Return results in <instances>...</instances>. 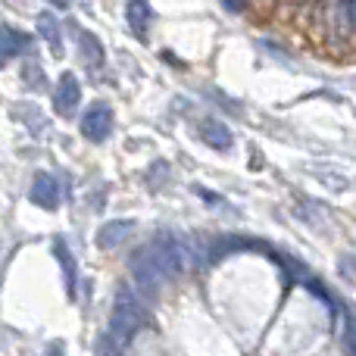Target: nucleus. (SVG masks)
<instances>
[{
  "mask_svg": "<svg viewBox=\"0 0 356 356\" xmlns=\"http://www.w3.org/2000/svg\"><path fill=\"white\" fill-rule=\"evenodd\" d=\"M313 22L309 35L328 41L325 50L334 56H350L353 50V0H313L307 6Z\"/></svg>",
  "mask_w": 356,
  "mask_h": 356,
  "instance_id": "obj_1",
  "label": "nucleus"
},
{
  "mask_svg": "<svg viewBox=\"0 0 356 356\" xmlns=\"http://www.w3.org/2000/svg\"><path fill=\"white\" fill-rule=\"evenodd\" d=\"M181 272V244L175 238H156L131 257V275L144 291H156Z\"/></svg>",
  "mask_w": 356,
  "mask_h": 356,
  "instance_id": "obj_2",
  "label": "nucleus"
},
{
  "mask_svg": "<svg viewBox=\"0 0 356 356\" xmlns=\"http://www.w3.org/2000/svg\"><path fill=\"white\" fill-rule=\"evenodd\" d=\"M144 325V307L131 291H119L116 297V307H113V316H110V328H106V338H110V350H122L135 332Z\"/></svg>",
  "mask_w": 356,
  "mask_h": 356,
  "instance_id": "obj_3",
  "label": "nucleus"
},
{
  "mask_svg": "<svg viewBox=\"0 0 356 356\" xmlns=\"http://www.w3.org/2000/svg\"><path fill=\"white\" fill-rule=\"evenodd\" d=\"M110 129H113V110H110V104L97 100V104L88 106L85 116H81V135H85L88 141H104V138L110 135Z\"/></svg>",
  "mask_w": 356,
  "mask_h": 356,
  "instance_id": "obj_4",
  "label": "nucleus"
},
{
  "mask_svg": "<svg viewBox=\"0 0 356 356\" xmlns=\"http://www.w3.org/2000/svg\"><path fill=\"white\" fill-rule=\"evenodd\" d=\"M31 203L41 209H54L56 203H60L63 191H60V181H56L50 172H38L35 178H31V191H29Z\"/></svg>",
  "mask_w": 356,
  "mask_h": 356,
  "instance_id": "obj_5",
  "label": "nucleus"
},
{
  "mask_svg": "<svg viewBox=\"0 0 356 356\" xmlns=\"http://www.w3.org/2000/svg\"><path fill=\"white\" fill-rule=\"evenodd\" d=\"M79 100H81V88H79V79L72 72H63L60 75V85H56V94H54V104L63 116H72L79 110Z\"/></svg>",
  "mask_w": 356,
  "mask_h": 356,
  "instance_id": "obj_6",
  "label": "nucleus"
},
{
  "mask_svg": "<svg viewBox=\"0 0 356 356\" xmlns=\"http://www.w3.org/2000/svg\"><path fill=\"white\" fill-rule=\"evenodd\" d=\"M31 47V35H25L22 29H10V25H3L0 29V63L13 60V56L25 54V50Z\"/></svg>",
  "mask_w": 356,
  "mask_h": 356,
  "instance_id": "obj_7",
  "label": "nucleus"
},
{
  "mask_svg": "<svg viewBox=\"0 0 356 356\" xmlns=\"http://www.w3.org/2000/svg\"><path fill=\"white\" fill-rule=\"evenodd\" d=\"M131 232H135V222H131V219L106 222V225H100V232H97V247H100V250H113V247L122 244Z\"/></svg>",
  "mask_w": 356,
  "mask_h": 356,
  "instance_id": "obj_8",
  "label": "nucleus"
},
{
  "mask_svg": "<svg viewBox=\"0 0 356 356\" xmlns=\"http://www.w3.org/2000/svg\"><path fill=\"white\" fill-rule=\"evenodd\" d=\"M125 16H129L131 31H135L141 41H147V29H150V19H154L147 0H129V3H125Z\"/></svg>",
  "mask_w": 356,
  "mask_h": 356,
  "instance_id": "obj_9",
  "label": "nucleus"
},
{
  "mask_svg": "<svg viewBox=\"0 0 356 356\" xmlns=\"http://www.w3.org/2000/svg\"><path fill=\"white\" fill-rule=\"evenodd\" d=\"M203 141H207L209 147H216V150H228L234 138H232V129H228L225 122L209 119V122H203Z\"/></svg>",
  "mask_w": 356,
  "mask_h": 356,
  "instance_id": "obj_10",
  "label": "nucleus"
},
{
  "mask_svg": "<svg viewBox=\"0 0 356 356\" xmlns=\"http://www.w3.org/2000/svg\"><path fill=\"white\" fill-rule=\"evenodd\" d=\"M54 253H56V259H60L63 278H66V294H69V297H75V284H79V275H75V259H72V253H69L66 241H60V238H56Z\"/></svg>",
  "mask_w": 356,
  "mask_h": 356,
  "instance_id": "obj_11",
  "label": "nucleus"
},
{
  "mask_svg": "<svg viewBox=\"0 0 356 356\" xmlns=\"http://www.w3.org/2000/svg\"><path fill=\"white\" fill-rule=\"evenodd\" d=\"M38 31H41V38L47 41V47L60 56L63 54V35H60V22L54 19V13H41V16H38Z\"/></svg>",
  "mask_w": 356,
  "mask_h": 356,
  "instance_id": "obj_12",
  "label": "nucleus"
},
{
  "mask_svg": "<svg viewBox=\"0 0 356 356\" xmlns=\"http://www.w3.org/2000/svg\"><path fill=\"white\" fill-rule=\"evenodd\" d=\"M79 47H81V54L88 56V63H91V66H100V63H104V47H100V41L91 35V31H81Z\"/></svg>",
  "mask_w": 356,
  "mask_h": 356,
  "instance_id": "obj_13",
  "label": "nucleus"
},
{
  "mask_svg": "<svg viewBox=\"0 0 356 356\" xmlns=\"http://www.w3.org/2000/svg\"><path fill=\"white\" fill-rule=\"evenodd\" d=\"M50 3H54V6H60V10H66V6L72 3V0H50Z\"/></svg>",
  "mask_w": 356,
  "mask_h": 356,
  "instance_id": "obj_14",
  "label": "nucleus"
},
{
  "mask_svg": "<svg viewBox=\"0 0 356 356\" xmlns=\"http://www.w3.org/2000/svg\"><path fill=\"white\" fill-rule=\"evenodd\" d=\"M228 6H232V10H241V6H244V0H225Z\"/></svg>",
  "mask_w": 356,
  "mask_h": 356,
  "instance_id": "obj_15",
  "label": "nucleus"
}]
</instances>
